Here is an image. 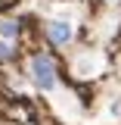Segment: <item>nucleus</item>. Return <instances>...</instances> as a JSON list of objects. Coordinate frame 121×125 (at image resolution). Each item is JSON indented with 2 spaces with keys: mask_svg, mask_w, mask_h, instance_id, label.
<instances>
[{
  "mask_svg": "<svg viewBox=\"0 0 121 125\" xmlns=\"http://www.w3.org/2000/svg\"><path fill=\"white\" fill-rule=\"evenodd\" d=\"M47 38H50V44H53V47H65V44H72V38H75V25L56 19V22L47 25Z\"/></svg>",
  "mask_w": 121,
  "mask_h": 125,
  "instance_id": "2",
  "label": "nucleus"
},
{
  "mask_svg": "<svg viewBox=\"0 0 121 125\" xmlns=\"http://www.w3.org/2000/svg\"><path fill=\"white\" fill-rule=\"evenodd\" d=\"M13 56H16L13 44H9V41H0V62H9Z\"/></svg>",
  "mask_w": 121,
  "mask_h": 125,
  "instance_id": "4",
  "label": "nucleus"
},
{
  "mask_svg": "<svg viewBox=\"0 0 121 125\" xmlns=\"http://www.w3.org/2000/svg\"><path fill=\"white\" fill-rule=\"evenodd\" d=\"M31 81L40 91H53L59 84V69H56V60L50 53H34L31 56Z\"/></svg>",
  "mask_w": 121,
  "mask_h": 125,
  "instance_id": "1",
  "label": "nucleus"
},
{
  "mask_svg": "<svg viewBox=\"0 0 121 125\" xmlns=\"http://www.w3.org/2000/svg\"><path fill=\"white\" fill-rule=\"evenodd\" d=\"M19 38V22L16 19H0V41H9L13 44Z\"/></svg>",
  "mask_w": 121,
  "mask_h": 125,
  "instance_id": "3",
  "label": "nucleus"
}]
</instances>
